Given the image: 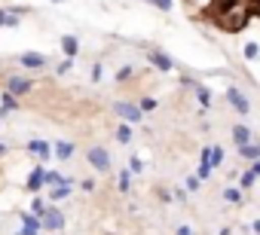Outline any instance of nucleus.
Instances as JSON below:
<instances>
[{
  "label": "nucleus",
  "instance_id": "25",
  "mask_svg": "<svg viewBox=\"0 0 260 235\" xmlns=\"http://www.w3.org/2000/svg\"><path fill=\"white\" fill-rule=\"evenodd\" d=\"M242 52H245V58H248V61L260 58V46H257V43H245V49H242Z\"/></svg>",
  "mask_w": 260,
  "mask_h": 235
},
{
  "label": "nucleus",
  "instance_id": "2",
  "mask_svg": "<svg viewBox=\"0 0 260 235\" xmlns=\"http://www.w3.org/2000/svg\"><path fill=\"white\" fill-rule=\"evenodd\" d=\"M113 113L119 116L122 123H141V116H144V110L138 107V104H132V101H113Z\"/></svg>",
  "mask_w": 260,
  "mask_h": 235
},
{
  "label": "nucleus",
  "instance_id": "11",
  "mask_svg": "<svg viewBox=\"0 0 260 235\" xmlns=\"http://www.w3.org/2000/svg\"><path fill=\"white\" fill-rule=\"evenodd\" d=\"M28 150H31V153H34V156H37L40 162H43V159H49V156H55V153H52L55 147H49L46 141H37V138H34L31 144H28Z\"/></svg>",
  "mask_w": 260,
  "mask_h": 235
},
{
  "label": "nucleus",
  "instance_id": "23",
  "mask_svg": "<svg viewBox=\"0 0 260 235\" xmlns=\"http://www.w3.org/2000/svg\"><path fill=\"white\" fill-rule=\"evenodd\" d=\"M68 192H71V183H61V186H52V202H61V199H68Z\"/></svg>",
  "mask_w": 260,
  "mask_h": 235
},
{
  "label": "nucleus",
  "instance_id": "34",
  "mask_svg": "<svg viewBox=\"0 0 260 235\" xmlns=\"http://www.w3.org/2000/svg\"><path fill=\"white\" fill-rule=\"evenodd\" d=\"M92 83H101V64L92 67Z\"/></svg>",
  "mask_w": 260,
  "mask_h": 235
},
{
  "label": "nucleus",
  "instance_id": "5",
  "mask_svg": "<svg viewBox=\"0 0 260 235\" xmlns=\"http://www.w3.org/2000/svg\"><path fill=\"white\" fill-rule=\"evenodd\" d=\"M40 223H43V229L58 232V229H64V214H61L58 208H46V214L40 217Z\"/></svg>",
  "mask_w": 260,
  "mask_h": 235
},
{
  "label": "nucleus",
  "instance_id": "12",
  "mask_svg": "<svg viewBox=\"0 0 260 235\" xmlns=\"http://www.w3.org/2000/svg\"><path fill=\"white\" fill-rule=\"evenodd\" d=\"M239 4H245V0H211V19L230 13V10H236Z\"/></svg>",
  "mask_w": 260,
  "mask_h": 235
},
{
  "label": "nucleus",
  "instance_id": "24",
  "mask_svg": "<svg viewBox=\"0 0 260 235\" xmlns=\"http://www.w3.org/2000/svg\"><path fill=\"white\" fill-rule=\"evenodd\" d=\"M223 199H226L230 205H242V189H233V186H230V189H223Z\"/></svg>",
  "mask_w": 260,
  "mask_h": 235
},
{
  "label": "nucleus",
  "instance_id": "13",
  "mask_svg": "<svg viewBox=\"0 0 260 235\" xmlns=\"http://www.w3.org/2000/svg\"><path fill=\"white\" fill-rule=\"evenodd\" d=\"M193 92H196L199 107H202V110H208V107H211V89H208V86H202V83H196V86H193Z\"/></svg>",
  "mask_w": 260,
  "mask_h": 235
},
{
  "label": "nucleus",
  "instance_id": "16",
  "mask_svg": "<svg viewBox=\"0 0 260 235\" xmlns=\"http://www.w3.org/2000/svg\"><path fill=\"white\" fill-rule=\"evenodd\" d=\"M239 156H242L245 162H257V159H260V144H242V147H239Z\"/></svg>",
  "mask_w": 260,
  "mask_h": 235
},
{
  "label": "nucleus",
  "instance_id": "14",
  "mask_svg": "<svg viewBox=\"0 0 260 235\" xmlns=\"http://www.w3.org/2000/svg\"><path fill=\"white\" fill-rule=\"evenodd\" d=\"M61 52H64L68 58H77V52H80V43H77V37L64 34V37H61Z\"/></svg>",
  "mask_w": 260,
  "mask_h": 235
},
{
  "label": "nucleus",
  "instance_id": "18",
  "mask_svg": "<svg viewBox=\"0 0 260 235\" xmlns=\"http://www.w3.org/2000/svg\"><path fill=\"white\" fill-rule=\"evenodd\" d=\"M132 135H135L132 132V123H119L116 126V141L119 144H128V141H132Z\"/></svg>",
  "mask_w": 260,
  "mask_h": 235
},
{
  "label": "nucleus",
  "instance_id": "39",
  "mask_svg": "<svg viewBox=\"0 0 260 235\" xmlns=\"http://www.w3.org/2000/svg\"><path fill=\"white\" fill-rule=\"evenodd\" d=\"M248 229H251V232H254V235H260V220H254V223H251V226H248Z\"/></svg>",
  "mask_w": 260,
  "mask_h": 235
},
{
  "label": "nucleus",
  "instance_id": "44",
  "mask_svg": "<svg viewBox=\"0 0 260 235\" xmlns=\"http://www.w3.org/2000/svg\"><path fill=\"white\" fill-rule=\"evenodd\" d=\"M254 16H257V19H260V10H257V13H254Z\"/></svg>",
  "mask_w": 260,
  "mask_h": 235
},
{
  "label": "nucleus",
  "instance_id": "30",
  "mask_svg": "<svg viewBox=\"0 0 260 235\" xmlns=\"http://www.w3.org/2000/svg\"><path fill=\"white\" fill-rule=\"evenodd\" d=\"M199 183H202V177H199V174L187 177V192H196V189H199Z\"/></svg>",
  "mask_w": 260,
  "mask_h": 235
},
{
  "label": "nucleus",
  "instance_id": "6",
  "mask_svg": "<svg viewBox=\"0 0 260 235\" xmlns=\"http://www.w3.org/2000/svg\"><path fill=\"white\" fill-rule=\"evenodd\" d=\"M147 61H150V64H153L156 70H162V73L175 70V61H172V58H169V55H166L162 49H150V52H147Z\"/></svg>",
  "mask_w": 260,
  "mask_h": 235
},
{
  "label": "nucleus",
  "instance_id": "35",
  "mask_svg": "<svg viewBox=\"0 0 260 235\" xmlns=\"http://www.w3.org/2000/svg\"><path fill=\"white\" fill-rule=\"evenodd\" d=\"M16 235H40V229H31V226H25V229H19Z\"/></svg>",
  "mask_w": 260,
  "mask_h": 235
},
{
  "label": "nucleus",
  "instance_id": "19",
  "mask_svg": "<svg viewBox=\"0 0 260 235\" xmlns=\"http://www.w3.org/2000/svg\"><path fill=\"white\" fill-rule=\"evenodd\" d=\"M74 150H77L74 141H58V144H55V156H58V159H71Z\"/></svg>",
  "mask_w": 260,
  "mask_h": 235
},
{
  "label": "nucleus",
  "instance_id": "22",
  "mask_svg": "<svg viewBox=\"0 0 260 235\" xmlns=\"http://www.w3.org/2000/svg\"><path fill=\"white\" fill-rule=\"evenodd\" d=\"M46 183H52V186H61V183H74V180H71V177H64L61 171H49V174H46Z\"/></svg>",
  "mask_w": 260,
  "mask_h": 235
},
{
  "label": "nucleus",
  "instance_id": "21",
  "mask_svg": "<svg viewBox=\"0 0 260 235\" xmlns=\"http://www.w3.org/2000/svg\"><path fill=\"white\" fill-rule=\"evenodd\" d=\"M116 186H119V192H128V189H132V168H128V171H119Z\"/></svg>",
  "mask_w": 260,
  "mask_h": 235
},
{
  "label": "nucleus",
  "instance_id": "40",
  "mask_svg": "<svg viewBox=\"0 0 260 235\" xmlns=\"http://www.w3.org/2000/svg\"><path fill=\"white\" fill-rule=\"evenodd\" d=\"M7 22H10V16H7L4 10H0V28H7Z\"/></svg>",
  "mask_w": 260,
  "mask_h": 235
},
{
  "label": "nucleus",
  "instance_id": "9",
  "mask_svg": "<svg viewBox=\"0 0 260 235\" xmlns=\"http://www.w3.org/2000/svg\"><path fill=\"white\" fill-rule=\"evenodd\" d=\"M199 162H208L211 168H220L223 165V147H205L199 153Z\"/></svg>",
  "mask_w": 260,
  "mask_h": 235
},
{
  "label": "nucleus",
  "instance_id": "15",
  "mask_svg": "<svg viewBox=\"0 0 260 235\" xmlns=\"http://www.w3.org/2000/svg\"><path fill=\"white\" fill-rule=\"evenodd\" d=\"M233 141H236V147H242V144H251V129L248 126H233Z\"/></svg>",
  "mask_w": 260,
  "mask_h": 235
},
{
  "label": "nucleus",
  "instance_id": "42",
  "mask_svg": "<svg viewBox=\"0 0 260 235\" xmlns=\"http://www.w3.org/2000/svg\"><path fill=\"white\" fill-rule=\"evenodd\" d=\"M251 168H254V174L260 177V159H257V162H251Z\"/></svg>",
  "mask_w": 260,
  "mask_h": 235
},
{
  "label": "nucleus",
  "instance_id": "32",
  "mask_svg": "<svg viewBox=\"0 0 260 235\" xmlns=\"http://www.w3.org/2000/svg\"><path fill=\"white\" fill-rule=\"evenodd\" d=\"M196 174H199L202 180H208V177H211V165H208V162H199V171H196Z\"/></svg>",
  "mask_w": 260,
  "mask_h": 235
},
{
  "label": "nucleus",
  "instance_id": "4",
  "mask_svg": "<svg viewBox=\"0 0 260 235\" xmlns=\"http://www.w3.org/2000/svg\"><path fill=\"white\" fill-rule=\"evenodd\" d=\"M86 159H89V165H92L95 171H101V174H107V171H110V153H107L104 147H89Z\"/></svg>",
  "mask_w": 260,
  "mask_h": 235
},
{
  "label": "nucleus",
  "instance_id": "8",
  "mask_svg": "<svg viewBox=\"0 0 260 235\" xmlns=\"http://www.w3.org/2000/svg\"><path fill=\"white\" fill-rule=\"evenodd\" d=\"M19 64L28 67V70H40V67H46V55L43 52H22L19 55Z\"/></svg>",
  "mask_w": 260,
  "mask_h": 235
},
{
  "label": "nucleus",
  "instance_id": "20",
  "mask_svg": "<svg viewBox=\"0 0 260 235\" xmlns=\"http://www.w3.org/2000/svg\"><path fill=\"white\" fill-rule=\"evenodd\" d=\"M254 183H257V174H254V168H248L245 174H239V186L248 192V189H254Z\"/></svg>",
  "mask_w": 260,
  "mask_h": 235
},
{
  "label": "nucleus",
  "instance_id": "26",
  "mask_svg": "<svg viewBox=\"0 0 260 235\" xmlns=\"http://www.w3.org/2000/svg\"><path fill=\"white\" fill-rule=\"evenodd\" d=\"M138 107H141L144 113H153V110L159 107V101H156V98H141V101H138Z\"/></svg>",
  "mask_w": 260,
  "mask_h": 235
},
{
  "label": "nucleus",
  "instance_id": "3",
  "mask_svg": "<svg viewBox=\"0 0 260 235\" xmlns=\"http://www.w3.org/2000/svg\"><path fill=\"white\" fill-rule=\"evenodd\" d=\"M226 101L233 104V110H236L239 116H248V113H251V101H248V95H245L242 89L230 86V89H226Z\"/></svg>",
  "mask_w": 260,
  "mask_h": 235
},
{
  "label": "nucleus",
  "instance_id": "29",
  "mask_svg": "<svg viewBox=\"0 0 260 235\" xmlns=\"http://www.w3.org/2000/svg\"><path fill=\"white\" fill-rule=\"evenodd\" d=\"M128 168H132V174H141V171H144V162H141L138 156H132V159H128Z\"/></svg>",
  "mask_w": 260,
  "mask_h": 235
},
{
  "label": "nucleus",
  "instance_id": "27",
  "mask_svg": "<svg viewBox=\"0 0 260 235\" xmlns=\"http://www.w3.org/2000/svg\"><path fill=\"white\" fill-rule=\"evenodd\" d=\"M132 73H135V70L128 67V64H125V67H119V70H116V83H128V80H132Z\"/></svg>",
  "mask_w": 260,
  "mask_h": 235
},
{
  "label": "nucleus",
  "instance_id": "43",
  "mask_svg": "<svg viewBox=\"0 0 260 235\" xmlns=\"http://www.w3.org/2000/svg\"><path fill=\"white\" fill-rule=\"evenodd\" d=\"M0 156H7V147H4V144H0Z\"/></svg>",
  "mask_w": 260,
  "mask_h": 235
},
{
  "label": "nucleus",
  "instance_id": "1",
  "mask_svg": "<svg viewBox=\"0 0 260 235\" xmlns=\"http://www.w3.org/2000/svg\"><path fill=\"white\" fill-rule=\"evenodd\" d=\"M251 19H254V10H251L248 4H239L236 10H230V13H223V16H214V25H217L220 31H226V34H239V31L248 28Z\"/></svg>",
  "mask_w": 260,
  "mask_h": 235
},
{
  "label": "nucleus",
  "instance_id": "37",
  "mask_svg": "<svg viewBox=\"0 0 260 235\" xmlns=\"http://www.w3.org/2000/svg\"><path fill=\"white\" fill-rule=\"evenodd\" d=\"M175 235H193V229H190V226H178Z\"/></svg>",
  "mask_w": 260,
  "mask_h": 235
},
{
  "label": "nucleus",
  "instance_id": "28",
  "mask_svg": "<svg viewBox=\"0 0 260 235\" xmlns=\"http://www.w3.org/2000/svg\"><path fill=\"white\" fill-rule=\"evenodd\" d=\"M46 208H49V205H43V199H40V195H37V199L31 202V211H34L37 217H43V214H46Z\"/></svg>",
  "mask_w": 260,
  "mask_h": 235
},
{
  "label": "nucleus",
  "instance_id": "31",
  "mask_svg": "<svg viewBox=\"0 0 260 235\" xmlns=\"http://www.w3.org/2000/svg\"><path fill=\"white\" fill-rule=\"evenodd\" d=\"M147 4H153L156 10H162V13H169L172 10V0H147Z\"/></svg>",
  "mask_w": 260,
  "mask_h": 235
},
{
  "label": "nucleus",
  "instance_id": "17",
  "mask_svg": "<svg viewBox=\"0 0 260 235\" xmlns=\"http://www.w3.org/2000/svg\"><path fill=\"white\" fill-rule=\"evenodd\" d=\"M0 116H7V113H13L16 107H19V95H13V92H4V98H0Z\"/></svg>",
  "mask_w": 260,
  "mask_h": 235
},
{
  "label": "nucleus",
  "instance_id": "36",
  "mask_svg": "<svg viewBox=\"0 0 260 235\" xmlns=\"http://www.w3.org/2000/svg\"><path fill=\"white\" fill-rule=\"evenodd\" d=\"M80 186H83V189H86V192H92V189H95V180H92V177H89V180H83V183H80Z\"/></svg>",
  "mask_w": 260,
  "mask_h": 235
},
{
  "label": "nucleus",
  "instance_id": "33",
  "mask_svg": "<svg viewBox=\"0 0 260 235\" xmlns=\"http://www.w3.org/2000/svg\"><path fill=\"white\" fill-rule=\"evenodd\" d=\"M68 70H71V58H64V61H61V64L55 67V73H58V76H64Z\"/></svg>",
  "mask_w": 260,
  "mask_h": 235
},
{
  "label": "nucleus",
  "instance_id": "10",
  "mask_svg": "<svg viewBox=\"0 0 260 235\" xmlns=\"http://www.w3.org/2000/svg\"><path fill=\"white\" fill-rule=\"evenodd\" d=\"M46 174H49V171H46L43 165H37V168L28 174V189H31V192H40V189H43V183H46Z\"/></svg>",
  "mask_w": 260,
  "mask_h": 235
},
{
  "label": "nucleus",
  "instance_id": "41",
  "mask_svg": "<svg viewBox=\"0 0 260 235\" xmlns=\"http://www.w3.org/2000/svg\"><path fill=\"white\" fill-rule=\"evenodd\" d=\"M245 4H248V7H251V10H254V13H257V10H260V0H245Z\"/></svg>",
  "mask_w": 260,
  "mask_h": 235
},
{
  "label": "nucleus",
  "instance_id": "38",
  "mask_svg": "<svg viewBox=\"0 0 260 235\" xmlns=\"http://www.w3.org/2000/svg\"><path fill=\"white\" fill-rule=\"evenodd\" d=\"M187 199V189H175V202H184Z\"/></svg>",
  "mask_w": 260,
  "mask_h": 235
},
{
  "label": "nucleus",
  "instance_id": "7",
  "mask_svg": "<svg viewBox=\"0 0 260 235\" xmlns=\"http://www.w3.org/2000/svg\"><path fill=\"white\" fill-rule=\"evenodd\" d=\"M34 89V80H28V76H10L7 80V92H13V95H28Z\"/></svg>",
  "mask_w": 260,
  "mask_h": 235
}]
</instances>
